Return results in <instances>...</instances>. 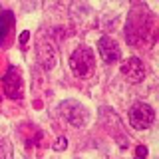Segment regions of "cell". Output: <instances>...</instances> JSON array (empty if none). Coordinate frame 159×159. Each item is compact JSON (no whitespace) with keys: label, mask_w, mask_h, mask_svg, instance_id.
Returning <instances> with one entry per match:
<instances>
[{"label":"cell","mask_w":159,"mask_h":159,"mask_svg":"<svg viewBox=\"0 0 159 159\" xmlns=\"http://www.w3.org/2000/svg\"><path fill=\"white\" fill-rule=\"evenodd\" d=\"M66 147H68V139L66 137H58L56 141H54V145H52L54 151H64Z\"/></svg>","instance_id":"9"},{"label":"cell","mask_w":159,"mask_h":159,"mask_svg":"<svg viewBox=\"0 0 159 159\" xmlns=\"http://www.w3.org/2000/svg\"><path fill=\"white\" fill-rule=\"evenodd\" d=\"M12 26V12H4L0 16V42L4 40V36L8 34V28Z\"/></svg>","instance_id":"8"},{"label":"cell","mask_w":159,"mask_h":159,"mask_svg":"<svg viewBox=\"0 0 159 159\" xmlns=\"http://www.w3.org/2000/svg\"><path fill=\"white\" fill-rule=\"evenodd\" d=\"M98 52H99V56H102V60L106 64H116V62H119V58H121V48H119V44L111 36L99 38Z\"/></svg>","instance_id":"5"},{"label":"cell","mask_w":159,"mask_h":159,"mask_svg":"<svg viewBox=\"0 0 159 159\" xmlns=\"http://www.w3.org/2000/svg\"><path fill=\"white\" fill-rule=\"evenodd\" d=\"M28 40H30V32H28V30H24V32L20 34V44H26Z\"/></svg>","instance_id":"11"},{"label":"cell","mask_w":159,"mask_h":159,"mask_svg":"<svg viewBox=\"0 0 159 159\" xmlns=\"http://www.w3.org/2000/svg\"><path fill=\"white\" fill-rule=\"evenodd\" d=\"M36 56L44 70H54L58 64V48L50 40H40L38 48H36Z\"/></svg>","instance_id":"4"},{"label":"cell","mask_w":159,"mask_h":159,"mask_svg":"<svg viewBox=\"0 0 159 159\" xmlns=\"http://www.w3.org/2000/svg\"><path fill=\"white\" fill-rule=\"evenodd\" d=\"M70 68L78 80H88L96 74V56L86 46H80L70 56Z\"/></svg>","instance_id":"1"},{"label":"cell","mask_w":159,"mask_h":159,"mask_svg":"<svg viewBox=\"0 0 159 159\" xmlns=\"http://www.w3.org/2000/svg\"><path fill=\"white\" fill-rule=\"evenodd\" d=\"M121 74L127 78V82L139 84L145 78V68H143V64H141L139 58H127V60H123V64H121Z\"/></svg>","instance_id":"6"},{"label":"cell","mask_w":159,"mask_h":159,"mask_svg":"<svg viewBox=\"0 0 159 159\" xmlns=\"http://www.w3.org/2000/svg\"><path fill=\"white\" fill-rule=\"evenodd\" d=\"M60 113H62V117L66 119L70 125L74 127H84L88 121V109L82 106L80 102L76 99H66V102L60 103Z\"/></svg>","instance_id":"2"},{"label":"cell","mask_w":159,"mask_h":159,"mask_svg":"<svg viewBox=\"0 0 159 159\" xmlns=\"http://www.w3.org/2000/svg\"><path fill=\"white\" fill-rule=\"evenodd\" d=\"M2 88H4V93H6L8 98H12V99H20V98H22V80H20V74L14 68L4 76Z\"/></svg>","instance_id":"7"},{"label":"cell","mask_w":159,"mask_h":159,"mask_svg":"<svg viewBox=\"0 0 159 159\" xmlns=\"http://www.w3.org/2000/svg\"><path fill=\"white\" fill-rule=\"evenodd\" d=\"M153 121H155V111H153V107L149 103L139 102L135 106H131V109H129V123H131V127L147 129L153 125Z\"/></svg>","instance_id":"3"},{"label":"cell","mask_w":159,"mask_h":159,"mask_svg":"<svg viewBox=\"0 0 159 159\" xmlns=\"http://www.w3.org/2000/svg\"><path fill=\"white\" fill-rule=\"evenodd\" d=\"M137 157H141V159L147 157V147H145V145H139V147H137Z\"/></svg>","instance_id":"10"},{"label":"cell","mask_w":159,"mask_h":159,"mask_svg":"<svg viewBox=\"0 0 159 159\" xmlns=\"http://www.w3.org/2000/svg\"><path fill=\"white\" fill-rule=\"evenodd\" d=\"M135 159H141V157H135Z\"/></svg>","instance_id":"12"}]
</instances>
